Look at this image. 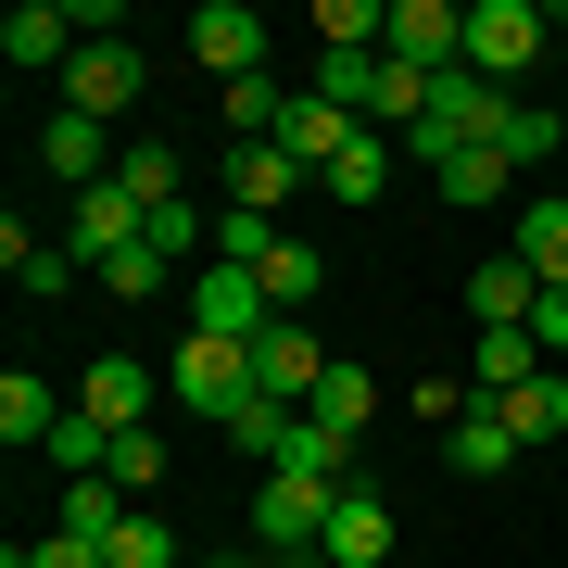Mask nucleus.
Returning <instances> with one entry per match:
<instances>
[{"instance_id":"obj_1","label":"nucleus","mask_w":568,"mask_h":568,"mask_svg":"<svg viewBox=\"0 0 568 568\" xmlns=\"http://www.w3.org/2000/svg\"><path fill=\"white\" fill-rule=\"evenodd\" d=\"M164 392H178V405L190 417H241L253 405V342H215V328H190V342H178V366H164Z\"/></svg>"},{"instance_id":"obj_2","label":"nucleus","mask_w":568,"mask_h":568,"mask_svg":"<svg viewBox=\"0 0 568 568\" xmlns=\"http://www.w3.org/2000/svg\"><path fill=\"white\" fill-rule=\"evenodd\" d=\"M328 506H342L328 480H304V467H265V480H253V544L316 556V544H328Z\"/></svg>"},{"instance_id":"obj_3","label":"nucleus","mask_w":568,"mask_h":568,"mask_svg":"<svg viewBox=\"0 0 568 568\" xmlns=\"http://www.w3.org/2000/svg\"><path fill=\"white\" fill-rule=\"evenodd\" d=\"M140 241H152V203H140V190H126V178H102V190H77V215H63V253H77L89 278H102L114 253H140Z\"/></svg>"},{"instance_id":"obj_4","label":"nucleus","mask_w":568,"mask_h":568,"mask_svg":"<svg viewBox=\"0 0 568 568\" xmlns=\"http://www.w3.org/2000/svg\"><path fill=\"white\" fill-rule=\"evenodd\" d=\"M379 63H405V77H455V63H467V0H392Z\"/></svg>"},{"instance_id":"obj_5","label":"nucleus","mask_w":568,"mask_h":568,"mask_svg":"<svg viewBox=\"0 0 568 568\" xmlns=\"http://www.w3.org/2000/svg\"><path fill=\"white\" fill-rule=\"evenodd\" d=\"M530 63H544V13H530V0H467V77L518 89Z\"/></svg>"},{"instance_id":"obj_6","label":"nucleus","mask_w":568,"mask_h":568,"mask_svg":"<svg viewBox=\"0 0 568 568\" xmlns=\"http://www.w3.org/2000/svg\"><path fill=\"white\" fill-rule=\"evenodd\" d=\"M190 63H203L215 89L265 77V13H253V0H203V13H190Z\"/></svg>"},{"instance_id":"obj_7","label":"nucleus","mask_w":568,"mask_h":568,"mask_svg":"<svg viewBox=\"0 0 568 568\" xmlns=\"http://www.w3.org/2000/svg\"><path fill=\"white\" fill-rule=\"evenodd\" d=\"M190 316H203L215 342H265V328H278L265 278H253V265H215V253H203V278H190Z\"/></svg>"},{"instance_id":"obj_8","label":"nucleus","mask_w":568,"mask_h":568,"mask_svg":"<svg viewBox=\"0 0 568 568\" xmlns=\"http://www.w3.org/2000/svg\"><path fill=\"white\" fill-rule=\"evenodd\" d=\"M126 102H140V39H89L77 63H63V114L102 126V114H126Z\"/></svg>"},{"instance_id":"obj_9","label":"nucleus","mask_w":568,"mask_h":568,"mask_svg":"<svg viewBox=\"0 0 568 568\" xmlns=\"http://www.w3.org/2000/svg\"><path fill=\"white\" fill-rule=\"evenodd\" d=\"M316 379H328V342H316L304 316H278V328L253 342V392H278V405H316Z\"/></svg>"},{"instance_id":"obj_10","label":"nucleus","mask_w":568,"mask_h":568,"mask_svg":"<svg viewBox=\"0 0 568 568\" xmlns=\"http://www.w3.org/2000/svg\"><path fill=\"white\" fill-rule=\"evenodd\" d=\"M354 140H366V114H342V102H316V89H304V102H291V126H278V152L304 164V178H328V164H342Z\"/></svg>"},{"instance_id":"obj_11","label":"nucleus","mask_w":568,"mask_h":568,"mask_svg":"<svg viewBox=\"0 0 568 568\" xmlns=\"http://www.w3.org/2000/svg\"><path fill=\"white\" fill-rule=\"evenodd\" d=\"M0 51L39 77V63H77L89 39H77V0H13V26H0Z\"/></svg>"},{"instance_id":"obj_12","label":"nucleus","mask_w":568,"mask_h":568,"mask_svg":"<svg viewBox=\"0 0 568 568\" xmlns=\"http://www.w3.org/2000/svg\"><path fill=\"white\" fill-rule=\"evenodd\" d=\"M291 190H304V164H291L278 140H227V203L241 215H278Z\"/></svg>"},{"instance_id":"obj_13","label":"nucleus","mask_w":568,"mask_h":568,"mask_svg":"<svg viewBox=\"0 0 568 568\" xmlns=\"http://www.w3.org/2000/svg\"><path fill=\"white\" fill-rule=\"evenodd\" d=\"M530 304H544V278H530L518 253H480V265H467V316H480V328H530Z\"/></svg>"},{"instance_id":"obj_14","label":"nucleus","mask_w":568,"mask_h":568,"mask_svg":"<svg viewBox=\"0 0 568 568\" xmlns=\"http://www.w3.org/2000/svg\"><path fill=\"white\" fill-rule=\"evenodd\" d=\"M316 556H328V568H379V556H392V506L354 480L342 506H328V544H316Z\"/></svg>"},{"instance_id":"obj_15","label":"nucleus","mask_w":568,"mask_h":568,"mask_svg":"<svg viewBox=\"0 0 568 568\" xmlns=\"http://www.w3.org/2000/svg\"><path fill=\"white\" fill-rule=\"evenodd\" d=\"M506 253H518L544 291H568V190H530V203H518V241H506Z\"/></svg>"},{"instance_id":"obj_16","label":"nucleus","mask_w":568,"mask_h":568,"mask_svg":"<svg viewBox=\"0 0 568 568\" xmlns=\"http://www.w3.org/2000/svg\"><path fill=\"white\" fill-rule=\"evenodd\" d=\"M77 405L102 417V429H140V417H152V366H140V354H102V366L77 379Z\"/></svg>"},{"instance_id":"obj_17","label":"nucleus","mask_w":568,"mask_h":568,"mask_svg":"<svg viewBox=\"0 0 568 568\" xmlns=\"http://www.w3.org/2000/svg\"><path fill=\"white\" fill-rule=\"evenodd\" d=\"M443 467H455V480H493V467H518V429H506V405H467V417L443 429Z\"/></svg>"},{"instance_id":"obj_18","label":"nucleus","mask_w":568,"mask_h":568,"mask_svg":"<svg viewBox=\"0 0 568 568\" xmlns=\"http://www.w3.org/2000/svg\"><path fill=\"white\" fill-rule=\"evenodd\" d=\"M316 429H342V443H366V417H379V379H366L354 354H328V379H316V405H304Z\"/></svg>"},{"instance_id":"obj_19","label":"nucleus","mask_w":568,"mask_h":568,"mask_svg":"<svg viewBox=\"0 0 568 568\" xmlns=\"http://www.w3.org/2000/svg\"><path fill=\"white\" fill-rule=\"evenodd\" d=\"M544 342H530V328H480V354H467V392H480V405H506L518 379H544V366H530Z\"/></svg>"},{"instance_id":"obj_20","label":"nucleus","mask_w":568,"mask_h":568,"mask_svg":"<svg viewBox=\"0 0 568 568\" xmlns=\"http://www.w3.org/2000/svg\"><path fill=\"white\" fill-rule=\"evenodd\" d=\"M39 164H51L63 190H102V178H114V164H102V126H89V114H51V126H39Z\"/></svg>"},{"instance_id":"obj_21","label":"nucleus","mask_w":568,"mask_h":568,"mask_svg":"<svg viewBox=\"0 0 568 568\" xmlns=\"http://www.w3.org/2000/svg\"><path fill=\"white\" fill-rule=\"evenodd\" d=\"M126 518H140V493H126L114 467H102V480H63V530H77V544H114Z\"/></svg>"},{"instance_id":"obj_22","label":"nucleus","mask_w":568,"mask_h":568,"mask_svg":"<svg viewBox=\"0 0 568 568\" xmlns=\"http://www.w3.org/2000/svg\"><path fill=\"white\" fill-rule=\"evenodd\" d=\"M480 152H506L518 178H530V164H556V152H568V126H556L544 102H506V114H493V140H480Z\"/></svg>"},{"instance_id":"obj_23","label":"nucleus","mask_w":568,"mask_h":568,"mask_svg":"<svg viewBox=\"0 0 568 568\" xmlns=\"http://www.w3.org/2000/svg\"><path fill=\"white\" fill-rule=\"evenodd\" d=\"M506 178H518L506 152H443V164H429V190H443L455 215H480V203H506Z\"/></svg>"},{"instance_id":"obj_24","label":"nucleus","mask_w":568,"mask_h":568,"mask_svg":"<svg viewBox=\"0 0 568 568\" xmlns=\"http://www.w3.org/2000/svg\"><path fill=\"white\" fill-rule=\"evenodd\" d=\"M114 178L140 190L152 215H164V203H190V164H178V140H126V152H114Z\"/></svg>"},{"instance_id":"obj_25","label":"nucleus","mask_w":568,"mask_h":568,"mask_svg":"<svg viewBox=\"0 0 568 568\" xmlns=\"http://www.w3.org/2000/svg\"><path fill=\"white\" fill-rule=\"evenodd\" d=\"M0 265H13V291H26V304H51V291L77 278V253H63V241H26V227L0 241Z\"/></svg>"},{"instance_id":"obj_26","label":"nucleus","mask_w":568,"mask_h":568,"mask_svg":"<svg viewBox=\"0 0 568 568\" xmlns=\"http://www.w3.org/2000/svg\"><path fill=\"white\" fill-rule=\"evenodd\" d=\"M291 429H304V405H278V392H253V405H241V417H227V443H241V455H265V467H278V455H291Z\"/></svg>"},{"instance_id":"obj_27","label":"nucleus","mask_w":568,"mask_h":568,"mask_svg":"<svg viewBox=\"0 0 568 568\" xmlns=\"http://www.w3.org/2000/svg\"><path fill=\"white\" fill-rule=\"evenodd\" d=\"M506 429H518V443H556V429H568V379H556V366L506 392Z\"/></svg>"},{"instance_id":"obj_28","label":"nucleus","mask_w":568,"mask_h":568,"mask_svg":"<svg viewBox=\"0 0 568 568\" xmlns=\"http://www.w3.org/2000/svg\"><path fill=\"white\" fill-rule=\"evenodd\" d=\"M379 190H392V140L366 126V140H354L342 164H328V203H379Z\"/></svg>"},{"instance_id":"obj_29","label":"nucleus","mask_w":568,"mask_h":568,"mask_svg":"<svg viewBox=\"0 0 568 568\" xmlns=\"http://www.w3.org/2000/svg\"><path fill=\"white\" fill-rule=\"evenodd\" d=\"M392 0H316V51H379Z\"/></svg>"},{"instance_id":"obj_30","label":"nucleus","mask_w":568,"mask_h":568,"mask_svg":"<svg viewBox=\"0 0 568 568\" xmlns=\"http://www.w3.org/2000/svg\"><path fill=\"white\" fill-rule=\"evenodd\" d=\"M253 278H265V304H278V316H304V304H316V241H278Z\"/></svg>"},{"instance_id":"obj_31","label":"nucleus","mask_w":568,"mask_h":568,"mask_svg":"<svg viewBox=\"0 0 568 568\" xmlns=\"http://www.w3.org/2000/svg\"><path fill=\"white\" fill-rule=\"evenodd\" d=\"M316 102L366 114V102H379V51H316Z\"/></svg>"},{"instance_id":"obj_32","label":"nucleus","mask_w":568,"mask_h":568,"mask_svg":"<svg viewBox=\"0 0 568 568\" xmlns=\"http://www.w3.org/2000/svg\"><path fill=\"white\" fill-rule=\"evenodd\" d=\"M0 429H13V443H51V429H63V405H51L39 379H26V366L0 379Z\"/></svg>"},{"instance_id":"obj_33","label":"nucleus","mask_w":568,"mask_h":568,"mask_svg":"<svg viewBox=\"0 0 568 568\" xmlns=\"http://www.w3.org/2000/svg\"><path fill=\"white\" fill-rule=\"evenodd\" d=\"M278 253V215H241V203H215V265H265Z\"/></svg>"},{"instance_id":"obj_34","label":"nucleus","mask_w":568,"mask_h":568,"mask_svg":"<svg viewBox=\"0 0 568 568\" xmlns=\"http://www.w3.org/2000/svg\"><path fill=\"white\" fill-rule=\"evenodd\" d=\"M102 568H178V530H164V518L140 506V518H126L114 544H102Z\"/></svg>"},{"instance_id":"obj_35","label":"nucleus","mask_w":568,"mask_h":568,"mask_svg":"<svg viewBox=\"0 0 568 568\" xmlns=\"http://www.w3.org/2000/svg\"><path fill=\"white\" fill-rule=\"evenodd\" d=\"M164 265H178V253L140 241V253H114V265H102V291H114V304H140V291H164Z\"/></svg>"},{"instance_id":"obj_36","label":"nucleus","mask_w":568,"mask_h":568,"mask_svg":"<svg viewBox=\"0 0 568 568\" xmlns=\"http://www.w3.org/2000/svg\"><path fill=\"white\" fill-rule=\"evenodd\" d=\"M114 480H126V493L164 480V443H152V429H114Z\"/></svg>"},{"instance_id":"obj_37","label":"nucleus","mask_w":568,"mask_h":568,"mask_svg":"<svg viewBox=\"0 0 568 568\" xmlns=\"http://www.w3.org/2000/svg\"><path fill=\"white\" fill-rule=\"evenodd\" d=\"M0 568H102V544H77V530H51V544H13Z\"/></svg>"},{"instance_id":"obj_38","label":"nucleus","mask_w":568,"mask_h":568,"mask_svg":"<svg viewBox=\"0 0 568 568\" xmlns=\"http://www.w3.org/2000/svg\"><path fill=\"white\" fill-rule=\"evenodd\" d=\"M152 241H164V253H203V241H215V215H203V203H164V215H152Z\"/></svg>"},{"instance_id":"obj_39","label":"nucleus","mask_w":568,"mask_h":568,"mask_svg":"<svg viewBox=\"0 0 568 568\" xmlns=\"http://www.w3.org/2000/svg\"><path fill=\"white\" fill-rule=\"evenodd\" d=\"M530 342H544V354L568 342V291H544V304H530Z\"/></svg>"},{"instance_id":"obj_40","label":"nucleus","mask_w":568,"mask_h":568,"mask_svg":"<svg viewBox=\"0 0 568 568\" xmlns=\"http://www.w3.org/2000/svg\"><path fill=\"white\" fill-rule=\"evenodd\" d=\"M215 568H253V556H215Z\"/></svg>"},{"instance_id":"obj_41","label":"nucleus","mask_w":568,"mask_h":568,"mask_svg":"<svg viewBox=\"0 0 568 568\" xmlns=\"http://www.w3.org/2000/svg\"><path fill=\"white\" fill-rule=\"evenodd\" d=\"M556 190H568V152H556Z\"/></svg>"}]
</instances>
